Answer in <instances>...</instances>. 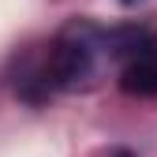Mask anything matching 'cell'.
Segmentation results:
<instances>
[{
	"label": "cell",
	"instance_id": "7a4b0ae2",
	"mask_svg": "<svg viewBox=\"0 0 157 157\" xmlns=\"http://www.w3.org/2000/svg\"><path fill=\"white\" fill-rule=\"evenodd\" d=\"M157 45L135 52L120 71V90L131 97H157Z\"/></svg>",
	"mask_w": 157,
	"mask_h": 157
},
{
	"label": "cell",
	"instance_id": "6da1fadb",
	"mask_svg": "<svg viewBox=\"0 0 157 157\" xmlns=\"http://www.w3.org/2000/svg\"><path fill=\"white\" fill-rule=\"evenodd\" d=\"M105 37L97 34L94 26L86 23H71L60 37H56V45L49 52V67H45V82L52 86H64V90H75L82 86L86 78L94 75L97 67V49H101Z\"/></svg>",
	"mask_w": 157,
	"mask_h": 157
},
{
	"label": "cell",
	"instance_id": "277c9868",
	"mask_svg": "<svg viewBox=\"0 0 157 157\" xmlns=\"http://www.w3.org/2000/svg\"><path fill=\"white\" fill-rule=\"evenodd\" d=\"M120 4H139V0H120Z\"/></svg>",
	"mask_w": 157,
	"mask_h": 157
},
{
	"label": "cell",
	"instance_id": "3957f363",
	"mask_svg": "<svg viewBox=\"0 0 157 157\" xmlns=\"http://www.w3.org/2000/svg\"><path fill=\"white\" fill-rule=\"evenodd\" d=\"M116 157H131V153H127V150H120V153H116Z\"/></svg>",
	"mask_w": 157,
	"mask_h": 157
}]
</instances>
